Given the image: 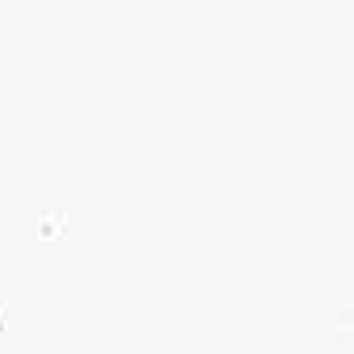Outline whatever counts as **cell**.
<instances>
[{
  "mask_svg": "<svg viewBox=\"0 0 354 354\" xmlns=\"http://www.w3.org/2000/svg\"><path fill=\"white\" fill-rule=\"evenodd\" d=\"M57 223H61V218H57V215H46V218H41V230H53Z\"/></svg>",
  "mask_w": 354,
  "mask_h": 354,
  "instance_id": "cell-1",
  "label": "cell"
}]
</instances>
